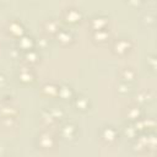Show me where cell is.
<instances>
[{
    "instance_id": "obj_5",
    "label": "cell",
    "mask_w": 157,
    "mask_h": 157,
    "mask_svg": "<svg viewBox=\"0 0 157 157\" xmlns=\"http://www.w3.org/2000/svg\"><path fill=\"white\" fill-rule=\"evenodd\" d=\"M76 107L77 109L80 110H87L88 107H90V102H88V98L83 97V96H80L76 98Z\"/></svg>"
},
{
    "instance_id": "obj_6",
    "label": "cell",
    "mask_w": 157,
    "mask_h": 157,
    "mask_svg": "<svg viewBox=\"0 0 157 157\" xmlns=\"http://www.w3.org/2000/svg\"><path fill=\"white\" fill-rule=\"evenodd\" d=\"M67 15H70V22H77V20H80V12L74 9H70Z\"/></svg>"
},
{
    "instance_id": "obj_4",
    "label": "cell",
    "mask_w": 157,
    "mask_h": 157,
    "mask_svg": "<svg viewBox=\"0 0 157 157\" xmlns=\"http://www.w3.org/2000/svg\"><path fill=\"white\" fill-rule=\"evenodd\" d=\"M130 45H129V40L125 39V38H120L115 42V47L114 49H117V53L121 54V53H126L129 50Z\"/></svg>"
},
{
    "instance_id": "obj_1",
    "label": "cell",
    "mask_w": 157,
    "mask_h": 157,
    "mask_svg": "<svg viewBox=\"0 0 157 157\" xmlns=\"http://www.w3.org/2000/svg\"><path fill=\"white\" fill-rule=\"evenodd\" d=\"M117 137H118V132L113 126H103V129L101 130V139L103 142L108 145L117 141Z\"/></svg>"
},
{
    "instance_id": "obj_3",
    "label": "cell",
    "mask_w": 157,
    "mask_h": 157,
    "mask_svg": "<svg viewBox=\"0 0 157 157\" xmlns=\"http://www.w3.org/2000/svg\"><path fill=\"white\" fill-rule=\"evenodd\" d=\"M61 135H63V137H65L66 140L75 139V135H76V126L72 125V124H66V125H64L63 129H61Z\"/></svg>"
},
{
    "instance_id": "obj_2",
    "label": "cell",
    "mask_w": 157,
    "mask_h": 157,
    "mask_svg": "<svg viewBox=\"0 0 157 157\" xmlns=\"http://www.w3.org/2000/svg\"><path fill=\"white\" fill-rule=\"evenodd\" d=\"M38 144L40 146V148H44V150H48V148H52L53 145H54V137L50 135V134H42L40 137H38Z\"/></svg>"
}]
</instances>
